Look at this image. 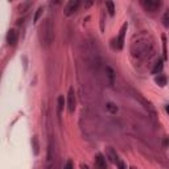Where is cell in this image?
<instances>
[{"label": "cell", "instance_id": "1", "mask_svg": "<svg viewBox=\"0 0 169 169\" xmlns=\"http://www.w3.org/2000/svg\"><path fill=\"white\" fill-rule=\"evenodd\" d=\"M153 52H155V45H153V40L149 35L141 33V35L136 36L132 40L130 53H131V57L136 62L149 60L152 57Z\"/></svg>", "mask_w": 169, "mask_h": 169}, {"label": "cell", "instance_id": "2", "mask_svg": "<svg viewBox=\"0 0 169 169\" xmlns=\"http://www.w3.org/2000/svg\"><path fill=\"white\" fill-rule=\"evenodd\" d=\"M40 40L44 48H49L54 40V25L50 19L44 20L42 25L40 27Z\"/></svg>", "mask_w": 169, "mask_h": 169}, {"label": "cell", "instance_id": "3", "mask_svg": "<svg viewBox=\"0 0 169 169\" xmlns=\"http://www.w3.org/2000/svg\"><path fill=\"white\" fill-rule=\"evenodd\" d=\"M140 4L147 12H156L160 10L162 3L160 0H141Z\"/></svg>", "mask_w": 169, "mask_h": 169}, {"label": "cell", "instance_id": "4", "mask_svg": "<svg viewBox=\"0 0 169 169\" xmlns=\"http://www.w3.org/2000/svg\"><path fill=\"white\" fill-rule=\"evenodd\" d=\"M79 5H81V1H79V0H70L66 4L65 10H63V13H65L66 16H72V15H74L75 12L78 11Z\"/></svg>", "mask_w": 169, "mask_h": 169}, {"label": "cell", "instance_id": "5", "mask_svg": "<svg viewBox=\"0 0 169 169\" xmlns=\"http://www.w3.org/2000/svg\"><path fill=\"white\" fill-rule=\"evenodd\" d=\"M67 110L70 114L74 112L75 110V93H74V87L69 89V93H67Z\"/></svg>", "mask_w": 169, "mask_h": 169}, {"label": "cell", "instance_id": "6", "mask_svg": "<svg viewBox=\"0 0 169 169\" xmlns=\"http://www.w3.org/2000/svg\"><path fill=\"white\" fill-rule=\"evenodd\" d=\"M134 94H135V98H136V100H139L141 104H144V107H145V108L148 110V111L152 114V115H155V108L152 107V103L148 102V100H147L144 97H141L140 93H136V91H134Z\"/></svg>", "mask_w": 169, "mask_h": 169}, {"label": "cell", "instance_id": "7", "mask_svg": "<svg viewBox=\"0 0 169 169\" xmlns=\"http://www.w3.org/2000/svg\"><path fill=\"white\" fill-rule=\"evenodd\" d=\"M17 41H19V33L16 32V29H10L7 33V42L8 45H11V46H15V45L17 44Z\"/></svg>", "mask_w": 169, "mask_h": 169}, {"label": "cell", "instance_id": "8", "mask_svg": "<svg viewBox=\"0 0 169 169\" xmlns=\"http://www.w3.org/2000/svg\"><path fill=\"white\" fill-rule=\"evenodd\" d=\"M95 167L97 169H106L107 168V164H106V157L102 155V153H98L95 156Z\"/></svg>", "mask_w": 169, "mask_h": 169}, {"label": "cell", "instance_id": "9", "mask_svg": "<svg viewBox=\"0 0 169 169\" xmlns=\"http://www.w3.org/2000/svg\"><path fill=\"white\" fill-rule=\"evenodd\" d=\"M127 28H128V25L127 24H124V25L122 27V29H120L119 37H118V40H116V42H118V49H123V46H124V35H125Z\"/></svg>", "mask_w": 169, "mask_h": 169}, {"label": "cell", "instance_id": "10", "mask_svg": "<svg viewBox=\"0 0 169 169\" xmlns=\"http://www.w3.org/2000/svg\"><path fill=\"white\" fill-rule=\"evenodd\" d=\"M106 157L110 160L111 162H116V160H118L119 157H118V155H116V152L114 151L111 147H108L107 148V152H106Z\"/></svg>", "mask_w": 169, "mask_h": 169}, {"label": "cell", "instance_id": "11", "mask_svg": "<svg viewBox=\"0 0 169 169\" xmlns=\"http://www.w3.org/2000/svg\"><path fill=\"white\" fill-rule=\"evenodd\" d=\"M162 67H164V61H162V60H159L157 62L155 63V66H153L152 74H159V73H161Z\"/></svg>", "mask_w": 169, "mask_h": 169}, {"label": "cell", "instance_id": "12", "mask_svg": "<svg viewBox=\"0 0 169 169\" xmlns=\"http://www.w3.org/2000/svg\"><path fill=\"white\" fill-rule=\"evenodd\" d=\"M57 106H58V115H61L63 111V107H65V99H63V95H60L57 99Z\"/></svg>", "mask_w": 169, "mask_h": 169}, {"label": "cell", "instance_id": "13", "mask_svg": "<svg viewBox=\"0 0 169 169\" xmlns=\"http://www.w3.org/2000/svg\"><path fill=\"white\" fill-rule=\"evenodd\" d=\"M106 75H107V78H108V81H110V83H114V79H115V72L111 69L110 66H106Z\"/></svg>", "mask_w": 169, "mask_h": 169}, {"label": "cell", "instance_id": "14", "mask_svg": "<svg viewBox=\"0 0 169 169\" xmlns=\"http://www.w3.org/2000/svg\"><path fill=\"white\" fill-rule=\"evenodd\" d=\"M106 110L108 111L110 114H116L118 112V106L112 102H107L106 103Z\"/></svg>", "mask_w": 169, "mask_h": 169}, {"label": "cell", "instance_id": "15", "mask_svg": "<svg viewBox=\"0 0 169 169\" xmlns=\"http://www.w3.org/2000/svg\"><path fill=\"white\" fill-rule=\"evenodd\" d=\"M106 7H107V10H108V13L111 15V16H114V15H115V5H114V3L106 1Z\"/></svg>", "mask_w": 169, "mask_h": 169}, {"label": "cell", "instance_id": "16", "mask_svg": "<svg viewBox=\"0 0 169 169\" xmlns=\"http://www.w3.org/2000/svg\"><path fill=\"white\" fill-rule=\"evenodd\" d=\"M156 83L160 85L161 87H164V86L167 85V77H164V75H159L157 78H156Z\"/></svg>", "mask_w": 169, "mask_h": 169}, {"label": "cell", "instance_id": "17", "mask_svg": "<svg viewBox=\"0 0 169 169\" xmlns=\"http://www.w3.org/2000/svg\"><path fill=\"white\" fill-rule=\"evenodd\" d=\"M42 12H44V8L42 7H40L37 11H36V13H35V17H33V23H37V21L40 20V17L42 16Z\"/></svg>", "mask_w": 169, "mask_h": 169}, {"label": "cell", "instance_id": "18", "mask_svg": "<svg viewBox=\"0 0 169 169\" xmlns=\"http://www.w3.org/2000/svg\"><path fill=\"white\" fill-rule=\"evenodd\" d=\"M32 5V3L30 1H25V3H23V4H20V7H19V11L20 12H25L28 8Z\"/></svg>", "mask_w": 169, "mask_h": 169}, {"label": "cell", "instance_id": "19", "mask_svg": "<svg viewBox=\"0 0 169 169\" xmlns=\"http://www.w3.org/2000/svg\"><path fill=\"white\" fill-rule=\"evenodd\" d=\"M33 147H35V155H38V143H37V137H33Z\"/></svg>", "mask_w": 169, "mask_h": 169}, {"label": "cell", "instance_id": "20", "mask_svg": "<svg viewBox=\"0 0 169 169\" xmlns=\"http://www.w3.org/2000/svg\"><path fill=\"white\" fill-rule=\"evenodd\" d=\"M116 165H118V168H119V169H125V164L120 159L116 160Z\"/></svg>", "mask_w": 169, "mask_h": 169}, {"label": "cell", "instance_id": "21", "mask_svg": "<svg viewBox=\"0 0 169 169\" xmlns=\"http://www.w3.org/2000/svg\"><path fill=\"white\" fill-rule=\"evenodd\" d=\"M63 169H74V167H73V161L72 160H67L65 167H63Z\"/></svg>", "mask_w": 169, "mask_h": 169}, {"label": "cell", "instance_id": "22", "mask_svg": "<svg viewBox=\"0 0 169 169\" xmlns=\"http://www.w3.org/2000/svg\"><path fill=\"white\" fill-rule=\"evenodd\" d=\"M168 16H169V12L167 11V12H165V15H164V25L165 27L169 25V24H168Z\"/></svg>", "mask_w": 169, "mask_h": 169}, {"label": "cell", "instance_id": "23", "mask_svg": "<svg viewBox=\"0 0 169 169\" xmlns=\"http://www.w3.org/2000/svg\"><path fill=\"white\" fill-rule=\"evenodd\" d=\"M81 169H90V168H89V165H86V164H82V165H81Z\"/></svg>", "mask_w": 169, "mask_h": 169}, {"label": "cell", "instance_id": "24", "mask_svg": "<svg viewBox=\"0 0 169 169\" xmlns=\"http://www.w3.org/2000/svg\"><path fill=\"white\" fill-rule=\"evenodd\" d=\"M131 169H136V168H131Z\"/></svg>", "mask_w": 169, "mask_h": 169}]
</instances>
